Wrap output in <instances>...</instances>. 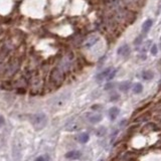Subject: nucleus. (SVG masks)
<instances>
[{
    "instance_id": "nucleus-19",
    "label": "nucleus",
    "mask_w": 161,
    "mask_h": 161,
    "mask_svg": "<svg viewBox=\"0 0 161 161\" xmlns=\"http://www.w3.org/2000/svg\"><path fill=\"white\" fill-rule=\"evenodd\" d=\"M144 129H145V130H147V132H148V131H155V130H158V129H159V128L157 127V125H156V124H154V123H148V124L144 127Z\"/></svg>"
},
{
    "instance_id": "nucleus-10",
    "label": "nucleus",
    "mask_w": 161,
    "mask_h": 161,
    "mask_svg": "<svg viewBox=\"0 0 161 161\" xmlns=\"http://www.w3.org/2000/svg\"><path fill=\"white\" fill-rule=\"evenodd\" d=\"M112 70H113L112 68H105V70H104L102 73H100L99 74H97L96 80H98V82H102V80H107V77H108L109 74L111 73Z\"/></svg>"
},
{
    "instance_id": "nucleus-14",
    "label": "nucleus",
    "mask_w": 161,
    "mask_h": 161,
    "mask_svg": "<svg viewBox=\"0 0 161 161\" xmlns=\"http://www.w3.org/2000/svg\"><path fill=\"white\" fill-rule=\"evenodd\" d=\"M152 24H153V21H152V19H147V20H146V21L143 23V25H142V33L143 34L147 33V32L150 30Z\"/></svg>"
},
{
    "instance_id": "nucleus-26",
    "label": "nucleus",
    "mask_w": 161,
    "mask_h": 161,
    "mask_svg": "<svg viewBox=\"0 0 161 161\" xmlns=\"http://www.w3.org/2000/svg\"><path fill=\"white\" fill-rule=\"evenodd\" d=\"M5 124V118L2 115H0V128Z\"/></svg>"
},
{
    "instance_id": "nucleus-11",
    "label": "nucleus",
    "mask_w": 161,
    "mask_h": 161,
    "mask_svg": "<svg viewBox=\"0 0 161 161\" xmlns=\"http://www.w3.org/2000/svg\"><path fill=\"white\" fill-rule=\"evenodd\" d=\"M100 37L97 36V35H93V36H91L89 39L86 41V43H84V46L86 47V49H91L92 46H94L95 44H96L98 41H99Z\"/></svg>"
},
{
    "instance_id": "nucleus-15",
    "label": "nucleus",
    "mask_w": 161,
    "mask_h": 161,
    "mask_svg": "<svg viewBox=\"0 0 161 161\" xmlns=\"http://www.w3.org/2000/svg\"><path fill=\"white\" fill-rule=\"evenodd\" d=\"M153 77H154V74L152 71L147 70L142 73V77H143V80H150L153 79Z\"/></svg>"
},
{
    "instance_id": "nucleus-21",
    "label": "nucleus",
    "mask_w": 161,
    "mask_h": 161,
    "mask_svg": "<svg viewBox=\"0 0 161 161\" xmlns=\"http://www.w3.org/2000/svg\"><path fill=\"white\" fill-rule=\"evenodd\" d=\"M49 157L47 155H40V156H37L34 159V161H49Z\"/></svg>"
},
{
    "instance_id": "nucleus-8",
    "label": "nucleus",
    "mask_w": 161,
    "mask_h": 161,
    "mask_svg": "<svg viewBox=\"0 0 161 161\" xmlns=\"http://www.w3.org/2000/svg\"><path fill=\"white\" fill-rule=\"evenodd\" d=\"M80 156H82V153L79 150H71L68 151V153H65V157L67 158L68 160H77L80 159Z\"/></svg>"
},
{
    "instance_id": "nucleus-9",
    "label": "nucleus",
    "mask_w": 161,
    "mask_h": 161,
    "mask_svg": "<svg viewBox=\"0 0 161 161\" xmlns=\"http://www.w3.org/2000/svg\"><path fill=\"white\" fill-rule=\"evenodd\" d=\"M77 129H79V124L74 119H71V120L68 121L65 127V130L68 131V132H73V131H76Z\"/></svg>"
},
{
    "instance_id": "nucleus-13",
    "label": "nucleus",
    "mask_w": 161,
    "mask_h": 161,
    "mask_svg": "<svg viewBox=\"0 0 161 161\" xmlns=\"http://www.w3.org/2000/svg\"><path fill=\"white\" fill-rule=\"evenodd\" d=\"M119 114H120V110H119V108H117V107H112L108 112L109 118L111 121H115V119L118 117Z\"/></svg>"
},
{
    "instance_id": "nucleus-16",
    "label": "nucleus",
    "mask_w": 161,
    "mask_h": 161,
    "mask_svg": "<svg viewBox=\"0 0 161 161\" xmlns=\"http://www.w3.org/2000/svg\"><path fill=\"white\" fill-rule=\"evenodd\" d=\"M90 139V136H89L88 133H80L79 136H77V140H79L80 143H87Z\"/></svg>"
},
{
    "instance_id": "nucleus-12",
    "label": "nucleus",
    "mask_w": 161,
    "mask_h": 161,
    "mask_svg": "<svg viewBox=\"0 0 161 161\" xmlns=\"http://www.w3.org/2000/svg\"><path fill=\"white\" fill-rule=\"evenodd\" d=\"M117 53L119 55H121V56H127V55H129V53H130V47L128 44H123V46H121L118 49V52Z\"/></svg>"
},
{
    "instance_id": "nucleus-1",
    "label": "nucleus",
    "mask_w": 161,
    "mask_h": 161,
    "mask_svg": "<svg viewBox=\"0 0 161 161\" xmlns=\"http://www.w3.org/2000/svg\"><path fill=\"white\" fill-rule=\"evenodd\" d=\"M20 68H21V59L16 56H11L6 62V68L2 77L5 80H12L19 73Z\"/></svg>"
},
{
    "instance_id": "nucleus-22",
    "label": "nucleus",
    "mask_w": 161,
    "mask_h": 161,
    "mask_svg": "<svg viewBox=\"0 0 161 161\" xmlns=\"http://www.w3.org/2000/svg\"><path fill=\"white\" fill-rule=\"evenodd\" d=\"M116 74H117V70H114V68H113V70L111 71V73L109 74V76H108V77H107V80H113L115 77V76H116Z\"/></svg>"
},
{
    "instance_id": "nucleus-29",
    "label": "nucleus",
    "mask_w": 161,
    "mask_h": 161,
    "mask_svg": "<svg viewBox=\"0 0 161 161\" xmlns=\"http://www.w3.org/2000/svg\"><path fill=\"white\" fill-rule=\"evenodd\" d=\"M160 64H161V61H160Z\"/></svg>"
},
{
    "instance_id": "nucleus-3",
    "label": "nucleus",
    "mask_w": 161,
    "mask_h": 161,
    "mask_svg": "<svg viewBox=\"0 0 161 161\" xmlns=\"http://www.w3.org/2000/svg\"><path fill=\"white\" fill-rule=\"evenodd\" d=\"M29 121H30V124L34 128V130L40 131L47 125L49 119H47V116L44 113H36V114L30 116Z\"/></svg>"
},
{
    "instance_id": "nucleus-17",
    "label": "nucleus",
    "mask_w": 161,
    "mask_h": 161,
    "mask_svg": "<svg viewBox=\"0 0 161 161\" xmlns=\"http://www.w3.org/2000/svg\"><path fill=\"white\" fill-rule=\"evenodd\" d=\"M130 88H131V83L128 82V80L121 83L120 86H119V90H120L121 92H127Z\"/></svg>"
},
{
    "instance_id": "nucleus-28",
    "label": "nucleus",
    "mask_w": 161,
    "mask_h": 161,
    "mask_svg": "<svg viewBox=\"0 0 161 161\" xmlns=\"http://www.w3.org/2000/svg\"><path fill=\"white\" fill-rule=\"evenodd\" d=\"M160 41H161V36H160Z\"/></svg>"
},
{
    "instance_id": "nucleus-27",
    "label": "nucleus",
    "mask_w": 161,
    "mask_h": 161,
    "mask_svg": "<svg viewBox=\"0 0 161 161\" xmlns=\"http://www.w3.org/2000/svg\"><path fill=\"white\" fill-rule=\"evenodd\" d=\"M114 84H112V83H108L106 86H105V90H110V89H112L113 87H114Z\"/></svg>"
},
{
    "instance_id": "nucleus-23",
    "label": "nucleus",
    "mask_w": 161,
    "mask_h": 161,
    "mask_svg": "<svg viewBox=\"0 0 161 161\" xmlns=\"http://www.w3.org/2000/svg\"><path fill=\"white\" fill-rule=\"evenodd\" d=\"M151 55H157V52H158V47L156 44H153V46H151Z\"/></svg>"
},
{
    "instance_id": "nucleus-4",
    "label": "nucleus",
    "mask_w": 161,
    "mask_h": 161,
    "mask_svg": "<svg viewBox=\"0 0 161 161\" xmlns=\"http://www.w3.org/2000/svg\"><path fill=\"white\" fill-rule=\"evenodd\" d=\"M74 65V55L71 52H68L59 59L58 67L67 74L73 70Z\"/></svg>"
},
{
    "instance_id": "nucleus-20",
    "label": "nucleus",
    "mask_w": 161,
    "mask_h": 161,
    "mask_svg": "<svg viewBox=\"0 0 161 161\" xmlns=\"http://www.w3.org/2000/svg\"><path fill=\"white\" fill-rule=\"evenodd\" d=\"M107 132V130H106V128L105 127H99V129L97 130V136H99V137H103L104 135L106 134Z\"/></svg>"
},
{
    "instance_id": "nucleus-2",
    "label": "nucleus",
    "mask_w": 161,
    "mask_h": 161,
    "mask_svg": "<svg viewBox=\"0 0 161 161\" xmlns=\"http://www.w3.org/2000/svg\"><path fill=\"white\" fill-rule=\"evenodd\" d=\"M65 79V74L59 68L58 65L52 68L49 74V83L52 88H58L62 85Z\"/></svg>"
},
{
    "instance_id": "nucleus-25",
    "label": "nucleus",
    "mask_w": 161,
    "mask_h": 161,
    "mask_svg": "<svg viewBox=\"0 0 161 161\" xmlns=\"http://www.w3.org/2000/svg\"><path fill=\"white\" fill-rule=\"evenodd\" d=\"M111 101H116V100H118L119 99V95L117 94V93H113L112 95H111Z\"/></svg>"
},
{
    "instance_id": "nucleus-24",
    "label": "nucleus",
    "mask_w": 161,
    "mask_h": 161,
    "mask_svg": "<svg viewBox=\"0 0 161 161\" xmlns=\"http://www.w3.org/2000/svg\"><path fill=\"white\" fill-rule=\"evenodd\" d=\"M142 38H143V35H140V36H138L135 39V41H134V43L136 44V46H138V44H141V41H142Z\"/></svg>"
},
{
    "instance_id": "nucleus-5",
    "label": "nucleus",
    "mask_w": 161,
    "mask_h": 161,
    "mask_svg": "<svg viewBox=\"0 0 161 161\" xmlns=\"http://www.w3.org/2000/svg\"><path fill=\"white\" fill-rule=\"evenodd\" d=\"M68 98H70V93H62L53 98V99L50 101V105H52V108L58 109L68 102Z\"/></svg>"
},
{
    "instance_id": "nucleus-6",
    "label": "nucleus",
    "mask_w": 161,
    "mask_h": 161,
    "mask_svg": "<svg viewBox=\"0 0 161 161\" xmlns=\"http://www.w3.org/2000/svg\"><path fill=\"white\" fill-rule=\"evenodd\" d=\"M104 4L106 5L109 9H111L113 11L119 9L122 6V0H103Z\"/></svg>"
},
{
    "instance_id": "nucleus-7",
    "label": "nucleus",
    "mask_w": 161,
    "mask_h": 161,
    "mask_svg": "<svg viewBox=\"0 0 161 161\" xmlns=\"http://www.w3.org/2000/svg\"><path fill=\"white\" fill-rule=\"evenodd\" d=\"M87 120L92 124H97L102 121V115L100 114H93V113H88L87 115Z\"/></svg>"
},
{
    "instance_id": "nucleus-18",
    "label": "nucleus",
    "mask_w": 161,
    "mask_h": 161,
    "mask_svg": "<svg viewBox=\"0 0 161 161\" xmlns=\"http://www.w3.org/2000/svg\"><path fill=\"white\" fill-rule=\"evenodd\" d=\"M142 91H143V86H142V84H140V83H137V84L133 86V92L135 94L142 93Z\"/></svg>"
}]
</instances>
